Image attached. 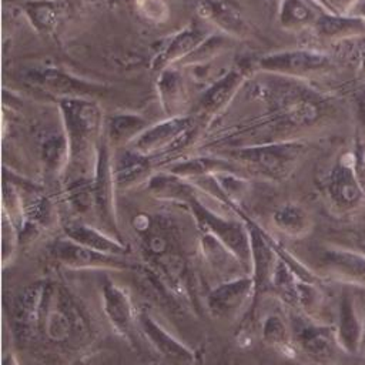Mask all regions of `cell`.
<instances>
[{
    "mask_svg": "<svg viewBox=\"0 0 365 365\" xmlns=\"http://www.w3.org/2000/svg\"><path fill=\"white\" fill-rule=\"evenodd\" d=\"M158 94L164 110L173 114V111L182 104L184 98V84L178 73L168 68L161 71L158 80Z\"/></svg>",
    "mask_w": 365,
    "mask_h": 365,
    "instance_id": "f1b7e54d",
    "label": "cell"
},
{
    "mask_svg": "<svg viewBox=\"0 0 365 365\" xmlns=\"http://www.w3.org/2000/svg\"><path fill=\"white\" fill-rule=\"evenodd\" d=\"M194 128V121L188 117H171L160 124L148 127L135 143V151L150 155L168 151L174 145H181Z\"/></svg>",
    "mask_w": 365,
    "mask_h": 365,
    "instance_id": "2e32d148",
    "label": "cell"
},
{
    "mask_svg": "<svg viewBox=\"0 0 365 365\" xmlns=\"http://www.w3.org/2000/svg\"><path fill=\"white\" fill-rule=\"evenodd\" d=\"M30 17H33L34 23L40 29H53L57 24V17L58 13L51 4H33L29 10Z\"/></svg>",
    "mask_w": 365,
    "mask_h": 365,
    "instance_id": "1f68e13d",
    "label": "cell"
},
{
    "mask_svg": "<svg viewBox=\"0 0 365 365\" xmlns=\"http://www.w3.org/2000/svg\"><path fill=\"white\" fill-rule=\"evenodd\" d=\"M64 237L98 252L121 257H128L131 254L130 248L121 240L84 222L67 224L64 227Z\"/></svg>",
    "mask_w": 365,
    "mask_h": 365,
    "instance_id": "d6986e66",
    "label": "cell"
},
{
    "mask_svg": "<svg viewBox=\"0 0 365 365\" xmlns=\"http://www.w3.org/2000/svg\"><path fill=\"white\" fill-rule=\"evenodd\" d=\"M275 228L292 238H301L311 231L312 220L308 211L295 202H285L272 212Z\"/></svg>",
    "mask_w": 365,
    "mask_h": 365,
    "instance_id": "cb8c5ba5",
    "label": "cell"
},
{
    "mask_svg": "<svg viewBox=\"0 0 365 365\" xmlns=\"http://www.w3.org/2000/svg\"><path fill=\"white\" fill-rule=\"evenodd\" d=\"M348 13L359 16V17H362L365 20V0H355L354 6H351Z\"/></svg>",
    "mask_w": 365,
    "mask_h": 365,
    "instance_id": "8d00e7d4",
    "label": "cell"
},
{
    "mask_svg": "<svg viewBox=\"0 0 365 365\" xmlns=\"http://www.w3.org/2000/svg\"><path fill=\"white\" fill-rule=\"evenodd\" d=\"M19 245V230L9 215L3 211L1 217V262L6 268L14 258Z\"/></svg>",
    "mask_w": 365,
    "mask_h": 365,
    "instance_id": "4dcf8cb0",
    "label": "cell"
},
{
    "mask_svg": "<svg viewBox=\"0 0 365 365\" xmlns=\"http://www.w3.org/2000/svg\"><path fill=\"white\" fill-rule=\"evenodd\" d=\"M335 331L339 348L348 354H356L362 341V319L358 317L354 297L348 289H342L339 297Z\"/></svg>",
    "mask_w": 365,
    "mask_h": 365,
    "instance_id": "ac0fdd59",
    "label": "cell"
},
{
    "mask_svg": "<svg viewBox=\"0 0 365 365\" xmlns=\"http://www.w3.org/2000/svg\"><path fill=\"white\" fill-rule=\"evenodd\" d=\"M86 329V321L68 292L53 284L50 292L41 334L54 344L66 345L76 339Z\"/></svg>",
    "mask_w": 365,
    "mask_h": 365,
    "instance_id": "5b68a950",
    "label": "cell"
},
{
    "mask_svg": "<svg viewBox=\"0 0 365 365\" xmlns=\"http://www.w3.org/2000/svg\"><path fill=\"white\" fill-rule=\"evenodd\" d=\"M361 346L365 348V309H364V317H362V341H361Z\"/></svg>",
    "mask_w": 365,
    "mask_h": 365,
    "instance_id": "74e56055",
    "label": "cell"
},
{
    "mask_svg": "<svg viewBox=\"0 0 365 365\" xmlns=\"http://www.w3.org/2000/svg\"><path fill=\"white\" fill-rule=\"evenodd\" d=\"M325 191L338 212H351L362 204L365 188L356 173L352 154L346 153L335 161L325 178Z\"/></svg>",
    "mask_w": 365,
    "mask_h": 365,
    "instance_id": "52a82bcc",
    "label": "cell"
},
{
    "mask_svg": "<svg viewBox=\"0 0 365 365\" xmlns=\"http://www.w3.org/2000/svg\"><path fill=\"white\" fill-rule=\"evenodd\" d=\"M205 40V34L198 27H187L182 31L177 33L171 41L164 47V50L157 56L154 61V68L163 71L171 63L182 61L188 57L202 41Z\"/></svg>",
    "mask_w": 365,
    "mask_h": 365,
    "instance_id": "7402d4cb",
    "label": "cell"
},
{
    "mask_svg": "<svg viewBox=\"0 0 365 365\" xmlns=\"http://www.w3.org/2000/svg\"><path fill=\"white\" fill-rule=\"evenodd\" d=\"M248 228L251 244V277L255 285L257 298L259 294L269 289L272 272L278 259L275 244L269 235H267L254 221L244 218Z\"/></svg>",
    "mask_w": 365,
    "mask_h": 365,
    "instance_id": "4fadbf2b",
    "label": "cell"
},
{
    "mask_svg": "<svg viewBox=\"0 0 365 365\" xmlns=\"http://www.w3.org/2000/svg\"><path fill=\"white\" fill-rule=\"evenodd\" d=\"M307 151L301 141L267 143L238 150L237 158L257 173L272 180H284L298 167Z\"/></svg>",
    "mask_w": 365,
    "mask_h": 365,
    "instance_id": "3957f363",
    "label": "cell"
},
{
    "mask_svg": "<svg viewBox=\"0 0 365 365\" xmlns=\"http://www.w3.org/2000/svg\"><path fill=\"white\" fill-rule=\"evenodd\" d=\"M31 87L66 98H88L98 93V86L76 78L54 68H31L24 76Z\"/></svg>",
    "mask_w": 365,
    "mask_h": 365,
    "instance_id": "5bb4252c",
    "label": "cell"
},
{
    "mask_svg": "<svg viewBox=\"0 0 365 365\" xmlns=\"http://www.w3.org/2000/svg\"><path fill=\"white\" fill-rule=\"evenodd\" d=\"M50 257L60 265L70 269H131L134 261L128 257L110 255L84 247L67 237L58 238L48 247Z\"/></svg>",
    "mask_w": 365,
    "mask_h": 365,
    "instance_id": "8992f818",
    "label": "cell"
},
{
    "mask_svg": "<svg viewBox=\"0 0 365 365\" xmlns=\"http://www.w3.org/2000/svg\"><path fill=\"white\" fill-rule=\"evenodd\" d=\"M148 6H137L141 11H144V16L148 19H160L161 10L165 9V4L163 0H137Z\"/></svg>",
    "mask_w": 365,
    "mask_h": 365,
    "instance_id": "e575fe53",
    "label": "cell"
},
{
    "mask_svg": "<svg viewBox=\"0 0 365 365\" xmlns=\"http://www.w3.org/2000/svg\"><path fill=\"white\" fill-rule=\"evenodd\" d=\"M68 145V164L77 177H84L96 154V143L101 131V111L88 98H66L60 101Z\"/></svg>",
    "mask_w": 365,
    "mask_h": 365,
    "instance_id": "6da1fadb",
    "label": "cell"
},
{
    "mask_svg": "<svg viewBox=\"0 0 365 365\" xmlns=\"http://www.w3.org/2000/svg\"><path fill=\"white\" fill-rule=\"evenodd\" d=\"M254 295L255 285L251 274H241L212 287L205 297V304L214 318L232 319Z\"/></svg>",
    "mask_w": 365,
    "mask_h": 365,
    "instance_id": "9c48e42d",
    "label": "cell"
},
{
    "mask_svg": "<svg viewBox=\"0 0 365 365\" xmlns=\"http://www.w3.org/2000/svg\"><path fill=\"white\" fill-rule=\"evenodd\" d=\"M221 46H222V38L221 37H217V36L208 37L182 61H187V63H191V64L207 61L210 57H212L215 54L217 50L221 48Z\"/></svg>",
    "mask_w": 365,
    "mask_h": 365,
    "instance_id": "d6a6232c",
    "label": "cell"
},
{
    "mask_svg": "<svg viewBox=\"0 0 365 365\" xmlns=\"http://www.w3.org/2000/svg\"><path fill=\"white\" fill-rule=\"evenodd\" d=\"M192 365H202V358H201L200 354H197V358H195V361H194Z\"/></svg>",
    "mask_w": 365,
    "mask_h": 365,
    "instance_id": "ab89813d",
    "label": "cell"
},
{
    "mask_svg": "<svg viewBox=\"0 0 365 365\" xmlns=\"http://www.w3.org/2000/svg\"><path fill=\"white\" fill-rule=\"evenodd\" d=\"M329 56L315 50H289L274 53L259 60V67L284 76H314L331 67Z\"/></svg>",
    "mask_w": 365,
    "mask_h": 365,
    "instance_id": "7c38bea8",
    "label": "cell"
},
{
    "mask_svg": "<svg viewBox=\"0 0 365 365\" xmlns=\"http://www.w3.org/2000/svg\"><path fill=\"white\" fill-rule=\"evenodd\" d=\"M1 365H19V361L11 349H6L3 345V355H1Z\"/></svg>",
    "mask_w": 365,
    "mask_h": 365,
    "instance_id": "d590c367",
    "label": "cell"
},
{
    "mask_svg": "<svg viewBox=\"0 0 365 365\" xmlns=\"http://www.w3.org/2000/svg\"><path fill=\"white\" fill-rule=\"evenodd\" d=\"M319 265L327 274L344 282L365 288V254L341 248H329L322 252Z\"/></svg>",
    "mask_w": 365,
    "mask_h": 365,
    "instance_id": "e0dca14e",
    "label": "cell"
},
{
    "mask_svg": "<svg viewBox=\"0 0 365 365\" xmlns=\"http://www.w3.org/2000/svg\"><path fill=\"white\" fill-rule=\"evenodd\" d=\"M354 108L359 125L365 130V78L354 90Z\"/></svg>",
    "mask_w": 365,
    "mask_h": 365,
    "instance_id": "836d02e7",
    "label": "cell"
},
{
    "mask_svg": "<svg viewBox=\"0 0 365 365\" xmlns=\"http://www.w3.org/2000/svg\"><path fill=\"white\" fill-rule=\"evenodd\" d=\"M114 174L110 164V157L107 151V145L103 144L98 148L97 163H96V180L93 184L94 188V207L97 214L107 228L108 234L118 238V228L114 211Z\"/></svg>",
    "mask_w": 365,
    "mask_h": 365,
    "instance_id": "9a60e30c",
    "label": "cell"
},
{
    "mask_svg": "<svg viewBox=\"0 0 365 365\" xmlns=\"http://www.w3.org/2000/svg\"><path fill=\"white\" fill-rule=\"evenodd\" d=\"M335 6H341V4H344V6H346L348 3H351V0H331ZM352 1H355V0H352Z\"/></svg>",
    "mask_w": 365,
    "mask_h": 365,
    "instance_id": "f35d334b",
    "label": "cell"
},
{
    "mask_svg": "<svg viewBox=\"0 0 365 365\" xmlns=\"http://www.w3.org/2000/svg\"><path fill=\"white\" fill-rule=\"evenodd\" d=\"M220 171H232V168L228 163L214 158H195L173 168V173L178 175H202Z\"/></svg>",
    "mask_w": 365,
    "mask_h": 365,
    "instance_id": "f546056e",
    "label": "cell"
},
{
    "mask_svg": "<svg viewBox=\"0 0 365 365\" xmlns=\"http://www.w3.org/2000/svg\"><path fill=\"white\" fill-rule=\"evenodd\" d=\"M361 252H362V254H365V245L362 247V251H361Z\"/></svg>",
    "mask_w": 365,
    "mask_h": 365,
    "instance_id": "b9f144b4",
    "label": "cell"
},
{
    "mask_svg": "<svg viewBox=\"0 0 365 365\" xmlns=\"http://www.w3.org/2000/svg\"><path fill=\"white\" fill-rule=\"evenodd\" d=\"M245 71L242 68L231 70L224 77H221L217 83H214L201 97L198 103V115L205 121L212 118L217 113H220L237 93L240 86L244 83Z\"/></svg>",
    "mask_w": 365,
    "mask_h": 365,
    "instance_id": "ffe728a7",
    "label": "cell"
},
{
    "mask_svg": "<svg viewBox=\"0 0 365 365\" xmlns=\"http://www.w3.org/2000/svg\"><path fill=\"white\" fill-rule=\"evenodd\" d=\"M262 341L281 352H292V332L285 319L278 312H267L261 321Z\"/></svg>",
    "mask_w": 365,
    "mask_h": 365,
    "instance_id": "d4e9b609",
    "label": "cell"
},
{
    "mask_svg": "<svg viewBox=\"0 0 365 365\" xmlns=\"http://www.w3.org/2000/svg\"><path fill=\"white\" fill-rule=\"evenodd\" d=\"M145 130L147 121L133 114H120L111 117L107 128L108 138L114 144H123L135 137H140Z\"/></svg>",
    "mask_w": 365,
    "mask_h": 365,
    "instance_id": "4316f807",
    "label": "cell"
},
{
    "mask_svg": "<svg viewBox=\"0 0 365 365\" xmlns=\"http://www.w3.org/2000/svg\"><path fill=\"white\" fill-rule=\"evenodd\" d=\"M138 328L154 351L171 365H192L197 352L182 344L167 328H164L151 314L138 311Z\"/></svg>",
    "mask_w": 365,
    "mask_h": 365,
    "instance_id": "8fae6325",
    "label": "cell"
},
{
    "mask_svg": "<svg viewBox=\"0 0 365 365\" xmlns=\"http://www.w3.org/2000/svg\"><path fill=\"white\" fill-rule=\"evenodd\" d=\"M148 157L138 151L123 153L113 165V174L115 184L127 185L137 178L143 177L148 171Z\"/></svg>",
    "mask_w": 365,
    "mask_h": 365,
    "instance_id": "484cf974",
    "label": "cell"
},
{
    "mask_svg": "<svg viewBox=\"0 0 365 365\" xmlns=\"http://www.w3.org/2000/svg\"><path fill=\"white\" fill-rule=\"evenodd\" d=\"M101 305L113 331L124 339H131L135 327H138V312L127 289L108 275L101 282Z\"/></svg>",
    "mask_w": 365,
    "mask_h": 365,
    "instance_id": "30bf717a",
    "label": "cell"
},
{
    "mask_svg": "<svg viewBox=\"0 0 365 365\" xmlns=\"http://www.w3.org/2000/svg\"><path fill=\"white\" fill-rule=\"evenodd\" d=\"M361 68H362V73L365 74V53L362 54V60H361Z\"/></svg>",
    "mask_w": 365,
    "mask_h": 365,
    "instance_id": "60d3db41",
    "label": "cell"
},
{
    "mask_svg": "<svg viewBox=\"0 0 365 365\" xmlns=\"http://www.w3.org/2000/svg\"><path fill=\"white\" fill-rule=\"evenodd\" d=\"M317 34L327 40H345L365 36V20L355 14L324 13L314 24Z\"/></svg>",
    "mask_w": 365,
    "mask_h": 365,
    "instance_id": "44dd1931",
    "label": "cell"
},
{
    "mask_svg": "<svg viewBox=\"0 0 365 365\" xmlns=\"http://www.w3.org/2000/svg\"><path fill=\"white\" fill-rule=\"evenodd\" d=\"M319 16L304 0H284L279 10V21L287 29H302L317 23Z\"/></svg>",
    "mask_w": 365,
    "mask_h": 365,
    "instance_id": "83f0119b",
    "label": "cell"
},
{
    "mask_svg": "<svg viewBox=\"0 0 365 365\" xmlns=\"http://www.w3.org/2000/svg\"><path fill=\"white\" fill-rule=\"evenodd\" d=\"M198 13L221 27L224 31L235 36H242L247 31V26L241 14L224 0H200Z\"/></svg>",
    "mask_w": 365,
    "mask_h": 365,
    "instance_id": "603a6c76",
    "label": "cell"
},
{
    "mask_svg": "<svg viewBox=\"0 0 365 365\" xmlns=\"http://www.w3.org/2000/svg\"><path fill=\"white\" fill-rule=\"evenodd\" d=\"M292 342L318 365H329L339 348L335 327L318 324L309 318H298L291 327Z\"/></svg>",
    "mask_w": 365,
    "mask_h": 365,
    "instance_id": "ba28073f",
    "label": "cell"
},
{
    "mask_svg": "<svg viewBox=\"0 0 365 365\" xmlns=\"http://www.w3.org/2000/svg\"><path fill=\"white\" fill-rule=\"evenodd\" d=\"M51 289L53 282L36 281L17 292L11 305V328L17 339L26 342L41 334Z\"/></svg>",
    "mask_w": 365,
    "mask_h": 365,
    "instance_id": "277c9868",
    "label": "cell"
},
{
    "mask_svg": "<svg viewBox=\"0 0 365 365\" xmlns=\"http://www.w3.org/2000/svg\"><path fill=\"white\" fill-rule=\"evenodd\" d=\"M185 200L197 220L201 232L210 234L222 242L251 274V244L245 222L230 220L214 212L191 194L185 195Z\"/></svg>",
    "mask_w": 365,
    "mask_h": 365,
    "instance_id": "7a4b0ae2",
    "label": "cell"
}]
</instances>
